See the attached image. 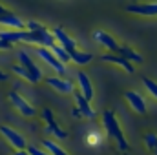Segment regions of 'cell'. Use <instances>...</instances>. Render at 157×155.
<instances>
[{
	"label": "cell",
	"mask_w": 157,
	"mask_h": 155,
	"mask_svg": "<svg viewBox=\"0 0 157 155\" xmlns=\"http://www.w3.org/2000/svg\"><path fill=\"white\" fill-rule=\"evenodd\" d=\"M101 122H102V130L106 131V135L117 144V148L121 152H128V141L124 137V131H122V126L119 122L117 115L112 112V110H104L102 115H101Z\"/></svg>",
	"instance_id": "1"
},
{
	"label": "cell",
	"mask_w": 157,
	"mask_h": 155,
	"mask_svg": "<svg viewBox=\"0 0 157 155\" xmlns=\"http://www.w3.org/2000/svg\"><path fill=\"white\" fill-rule=\"evenodd\" d=\"M26 29H29L31 35H33V47H37V46H40V47H53L57 44V40L53 37V31L48 29L44 24H40L37 20H28Z\"/></svg>",
	"instance_id": "2"
},
{
	"label": "cell",
	"mask_w": 157,
	"mask_h": 155,
	"mask_svg": "<svg viewBox=\"0 0 157 155\" xmlns=\"http://www.w3.org/2000/svg\"><path fill=\"white\" fill-rule=\"evenodd\" d=\"M40 117H42V120L46 122L44 131H46L48 135H51L55 141H66V139H68V133H66L64 128L57 122V117H55V113H53V110L44 108V110L40 112Z\"/></svg>",
	"instance_id": "3"
},
{
	"label": "cell",
	"mask_w": 157,
	"mask_h": 155,
	"mask_svg": "<svg viewBox=\"0 0 157 155\" xmlns=\"http://www.w3.org/2000/svg\"><path fill=\"white\" fill-rule=\"evenodd\" d=\"M35 55L39 57V60H42V64H46L51 71H55L57 75H64L66 73V64H62L55 55H53V51L49 49V47H40L37 46L35 47Z\"/></svg>",
	"instance_id": "4"
},
{
	"label": "cell",
	"mask_w": 157,
	"mask_h": 155,
	"mask_svg": "<svg viewBox=\"0 0 157 155\" xmlns=\"http://www.w3.org/2000/svg\"><path fill=\"white\" fill-rule=\"evenodd\" d=\"M0 135L6 139V142L9 144V146H13V150H28V139L18 131V130H15V128H11V126H0Z\"/></svg>",
	"instance_id": "5"
},
{
	"label": "cell",
	"mask_w": 157,
	"mask_h": 155,
	"mask_svg": "<svg viewBox=\"0 0 157 155\" xmlns=\"http://www.w3.org/2000/svg\"><path fill=\"white\" fill-rule=\"evenodd\" d=\"M7 97H9L11 106H13V108H15V110H17L22 117H28V119H29V117L37 115V108H35V106L26 99V97H22L18 91H9V95H7Z\"/></svg>",
	"instance_id": "6"
},
{
	"label": "cell",
	"mask_w": 157,
	"mask_h": 155,
	"mask_svg": "<svg viewBox=\"0 0 157 155\" xmlns=\"http://www.w3.org/2000/svg\"><path fill=\"white\" fill-rule=\"evenodd\" d=\"M44 82H46L51 89H55L57 93H60V95H71V97H73V93L77 91V86H75L71 80L60 77V75L46 77V78H44Z\"/></svg>",
	"instance_id": "7"
},
{
	"label": "cell",
	"mask_w": 157,
	"mask_h": 155,
	"mask_svg": "<svg viewBox=\"0 0 157 155\" xmlns=\"http://www.w3.org/2000/svg\"><path fill=\"white\" fill-rule=\"evenodd\" d=\"M91 37H93V40H95L99 46H102V47L106 49V53H119L121 42H119L113 35H110L108 31H104V29H93Z\"/></svg>",
	"instance_id": "8"
},
{
	"label": "cell",
	"mask_w": 157,
	"mask_h": 155,
	"mask_svg": "<svg viewBox=\"0 0 157 155\" xmlns=\"http://www.w3.org/2000/svg\"><path fill=\"white\" fill-rule=\"evenodd\" d=\"M124 100H126V104L130 106V110H132L133 113H137V115H146L148 106H146L144 97H143L139 91H135V89L124 91Z\"/></svg>",
	"instance_id": "9"
},
{
	"label": "cell",
	"mask_w": 157,
	"mask_h": 155,
	"mask_svg": "<svg viewBox=\"0 0 157 155\" xmlns=\"http://www.w3.org/2000/svg\"><path fill=\"white\" fill-rule=\"evenodd\" d=\"M124 9L137 17H148V18L157 17V2H135V4H128Z\"/></svg>",
	"instance_id": "10"
},
{
	"label": "cell",
	"mask_w": 157,
	"mask_h": 155,
	"mask_svg": "<svg viewBox=\"0 0 157 155\" xmlns=\"http://www.w3.org/2000/svg\"><path fill=\"white\" fill-rule=\"evenodd\" d=\"M75 86H77V91L82 95V97H84V99L93 100V97H95L93 82H91V78L88 77V73H86V71H82V70H78V71H77V77H75Z\"/></svg>",
	"instance_id": "11"
},
{
	"label": "cell",
	"mask_w": 157,
	"mask_h": 155,
	"mask_svg": "<svg viewBox=\"0 0 157 155\" xmlns=\"http://www.w3.org/2000/svg\"><path fill=\"white\" fill-rule=\"evenodd\" d=\"M26 26H28V20L20 18L17 13L7 11V9L4 13H0V28H4V29H26Z\"/></svg>",
	"instance_id": "12"
},
{
	"label": "cell",
	"mask_w": 157,
	"mask_h": 155,
	"mask_svg": "<svg viewBox=\"0 0 157 155\" xmlns=\"http://www.w3.org/2000/svg\"><path fill=\"white\" fill-rule=\"evenodd\" d=\"M17 59H18V64H20L22 68H26L29 73H33V75L42 82V78H44L42 70H40L39 64L35 62V59H31V55H29V51H28V49H20V51L17 53Z\"/></svg>",
	"instance_id": "13"
},
{
	"label": "cell",
	"mask_w": 157,
	"mask_h": 155,
	"mask_svg": "<svg viewBox=\"0 0 157 155\" xmlns=\"http://www.w3.org/2000/svg\"><path fill=\"white\" fill-rule=\"evenodd\" d=\"M53 31V37H55V40H57V44L59 46H62L66 51H73V49H78V44L77 40L73 39L62 26H57V28H53L51 29Z\"/></svg>",
	"instance_id": "14"
},
{
	"label": "cell",
	"mask_w": 157,
	"mask_h": 155,
	"mask_svg": "<svg viewBox=\"0 0 157 155\" xmlns=\"http://www.w3.org/2000/svg\"><path fill=\"white\" fill-rule=\"evenodd\" d=\"M101 60L106 62V64L117 66V68H121V70L126 71V73H133V71H135V66H133L130 60H126L124 57H121L119 53H102V55H101Z\"/></svg>",
	"instance_id": "15"
},
{
	"label": "cell",
	"mask_w": 157,
	"mask_h": 155,
	"mask_svg": "<svg viewBox=\"0 0 157 155\" xmlns=\"http://www.w3.org/2000/svg\"><path fill=\"white\" fill-rule=\"evenodd\" d=\"M73 99H75V106L78 108V112L82 113V119H88V120H91V119H95L97 117V112H95V108L91 106V100H88V99H84L78 91L73 93Z\"/></svg>",
	"instance_id": "16"
},
{
	"label": "cell",
	"mask_w": 157,
	"mask_h": 155,
	"mask_svg": "<svg viewBox=\"0 0 157 155\" xmlns=\"http://www.w3.org/2000/svg\"><path fill=\"white\" fill-rule=\"evenodd\" d=\"M119 55H121V57H124L126 60H130V62H132L133 66H137V64H143V55H141L139 51H135L133 47L126 46V44H121Z\"/></svg>",
	"instance_id": "17"
},
{
	"label": "cell",
	"mask_w": 157,
	"mask_h": 155,
	"mask_svg": "<svg viewBox=\"0 0 157 155\" xmlns=\"http://www.w3.org/2000/svg\"><path fill=\"white\" fill-rule=\"evenodd\" d=\"M70 57H71V62L75 64V66H88L91 60H93V55L91 53H88V51H82V49H73V51H70Z\"/></svg>",
	"instance_id": "18"
},
{
	"label": "cell",
	"mask_w": 157,
	"mask_h": 155,
	"mask_svg": "<svg viewBox=\"0 0 157 155\" xmlns=\"http://www.w3.org/2000/svg\"><path fill=\"white\" fill-rule=\"evenodd\" d=\"M11 73L17 75V77H20L22 80H26V82H29V84H39L40 82L33 73H29V71H28L26 68H22L20 64H13V66H11Z\"/></svg>",
	"instance_id": "19"
},
{
	"label": "cell",
	"mask_w": 157,
	"mask_h": 155,
	"mask_svg": "<svg viewBox=\"0 0 157 155\" xmlns=\"http://www.w3.org/2000/svg\"><path fill=\"white\" fill-rule=\"evenodd\" d=\"M42 148L48 150L51 155H70L60 144H59V141H55V139H44V141H42Z\"/></svg>",
	"instance_id": "20"
},
{
	"label": "cell",
	"mask_w": 157,
	"mask_h": 155,
	"mask_svg": "<svg viewBox=\"0 0 157 155\" xmlns=\"http://www.w3.org/2000/svg\"><path fill=\"white\" fill-rule=\"evenodd\" d=\"M143 141H144L146 150H148L152 155H157V133H154V131H146L144 137H143Z\"/></svg>",
	"instance_id": "21"
},
{
	"label": "cell",
	"mask_w": 157,
	"mask_h": 155,
	"mask_svg": "<svg viewBox=\"0 0 157 155\" xmlns=\"http://www.w3.org/2000/svg\"><path fill=\"white\" fill-rule=\"evenodd\" d=\"M49 49L53 51V55H55V57H57V59H59V60H60L62 64H66V66H68V64L71 62V57H70V51H66V49H64L62 46H59V44H55V46H53V47H49Z\"/></svg>",
	"instance_id": "22"
},
{
	"label": "cell",
	"mask_w": 157,
	"mask_h": 155,
	"mask_svg": "<svg viewBox=\"0 0 157 155\" xmlns=\"http://www.w3.org/2000/svg\"><path fill=\"white\" fill-rule=\"evenodd\" d=\"M143 86L146 88V91L157 100V80H154V78H150V77H143Z\"/></svg>",
	"instance_id": "23"
},
{
	"label": "cell",
	"mask_w": 157,
	"mask_h": 155,
	"mask_svg": "<svg viewBox=\"0 0 157 155\" xmlns=\"http://www.w3.org/2000/svg\"><path fill=\"white\" fill-rule=\"evenodd\" d=\"M28 152H29V155H51L48 150H44L42 146H37V144H29Z\"/></svg>",
	"instance_id": "24"
},
{
	"label": "cell",
	"mask_w": 157,
	"mask_h": 155,
	"mask_svg": "<svg viewBox=\"0 0 157 155\" xmlns=\"http://www.w3.org/2000/svg\"><path fill=\"white\" fill-rule=\"evenodd\" d=\"M101 141H102V137H101L97 131H93V133L86 135V142H88L90 146H97V144H101Z\"/></svg>",
	"instance_id": "25"
},
{
	"label": "cell",
	"mask_w": 157,
	"mask_h": 155,
	"mask_svg": "<svg viewBox=\"0 0 157 155\" xmlns=\"http://www.w3.org/2000/svg\"><path fill=\"white\" fill-rule=\"evenodd\" d=\"M11 47H13V46H11L9 42H6V40L0 39V51H9Z\"/></svg>",
	"instance_id": "26"
},
{
	"label": "cell",
	"mask_w": 157,
	"mask_h": 155,
	"mask_svg": "<svg viewBox=\"0 0 157 155\" xmlns=\"http://www.w3.org/2000/svg\"><path fill=\"white\" fill-rule=\"evenodd\" d=\"M71 115L75 117V119H82V113L78 112V108H77V106H73V108H71Z\"/></svg>",
	"instance_id": "27"
},
{
	"label": "cell",
	"mask_w": 157,
	"mask_h": 155,
	"mask_svg": "<svg viewBox=\"0 0 157 155\" xmlns=\"http://www.w3.org/2000/svg\"><path fill=\"white\" fill-rule=\"evenodd\" d=\"M9 80V73H6L4 70H0V82H7Z\"/></svg>",
	"instance_id": "28"
},
{
	"label": "cell",
	"mask_w": 157,
	"mask_h": 155,
	"mask_svg": "<svg viewBox=\"0 0 157 155\" xmlns=\"http://www.w3.org/2000/svg\"><path fill=\"white\" fill-rule=\"evenodd\" d=\"M13 155H29L28 150H13Z\"/></svg>",
	"instance_id": "29"
},
{
	"label": "cell",
	"mask_w": 157,
	"mask_h": 155,
	"mask_svg": "<svg viewBox=\"0 0 157 155\" xmlns=\"http://www.w3.org/2000/svg\"><path fill=\"white\" fill-rule=\"evenodd\" d=\"M4 11H6V7H4V6L0 4V13H4Z\"/></svg>",
	"instance_id": "30"
}]
</instances>
